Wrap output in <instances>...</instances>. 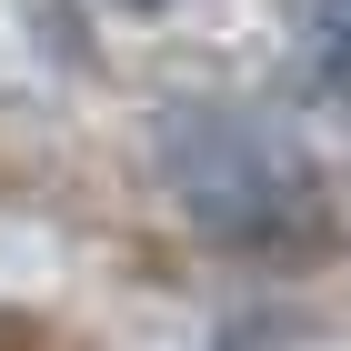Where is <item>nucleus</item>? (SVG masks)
<instances>
[{
  "mask_svg": "<svg viewBox=\"0 0 351 351\" xmlns=\"http://www.w3.org/2000/svg\"><path fill=\"white\" fill-rule=\"evenodd\" d=\"M0 351H71L60 331H40V322H0Z\"/></svg>",
  "mask_w": 351,
  "mask_h": 351,
  "instance_id": "nucleus-3",
  "label": "nucleus"
},
{
  "mask_svg": "<svg viewBox=\"0 0 351 351\" xmlns=\"http://www.w3.org/2000/svg\"><path fill=\"white\" fill-rule=\"evenodd\" d=\"M151 171L171 211L221 251H311L331 231L322 161L261 101H231V90H181L151 110Z\"/></svg>",
  "mask_w": 351,
  "mask_h": 351,
  "instance_id": "nucleus-1",
  "label": "nucleus"
},
{
  "mask_svg": "<svg viewBox=\"0 0 351 351\" xmlns=\"http://www.w3.org/2000/svg\"><path fill=\"white\" fill-rule=\"evenodd\" d=\"M281 40H291L301 90L351 121V0H281Z\"/></svg>",
  "mask_w": 351,
  "mask_h": 351,
  "instance_id": "nucleus-2",
  "label": "nucleus"
}]
</instances>
